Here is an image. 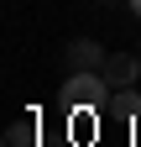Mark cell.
Wrapping results in <instances>:
<instances>
[{
	"label": "cell",
	"instance_id": "1",
	"mask_svg": "<svg viewBox=\"0 0 141 147\" xmlns=\"http://www.w3.org/2000/svg\"><path fill=\"white\" fill-rule=\"evenodd\" d=\"M104 95H110V84H104V74H99V68L68 74V84H63V105H68V110H99Z\"/></svg>",
	"mask_w": 141,
	"mask_h": 147
},
{
	"label": "cell",
	"instance_id": "2",
	"mask_svg": "<svg viewBox=\"0 0 141 147\" xmlns=\"http://www.w3.org/2000/svg\"><path fill=\"white\" fill-rule=\"evenodd\" d=\"M104 58H110V47H99L94 37H73V42L63 47V68H68V74H84V68H104Z\"/></svg>",
	"mask_w": 141,
	"mask_h": 147
},
{
	"label": "cell",
	"instance_id": "3",
	"mask_svg": "<svg viewBox=\"0 0 141 147\" xmlns=\"http://www.w3.org/2000/svg\"><path fill=\"white\" fill-rule=\"evenodd\" d=\"M99 74H104V84H110V89H131V84L141 79V53H110Z\"/></svg>",
	"mask_w": 141,
	"mask_h": 147
},
{
	"label": "cell",
	"instance_id": "4",
	"mask_svg": "<svg viewBox=\"0 0 141 147\" xmlns=\"http://www.w3.org/2000/svg\"><path fill=\"white\" fill-rule=\"evenodd\" d=\"M99 116L104 121H136L141 116V95L136 89H110V95L99 100Z\"/></svg>",
	"mask_w": 141,
	"mask_h": 147
},
{
	"label": "cell",
	"instance_id": "5",
	"mask_svg": "<svg viewBox=\"0 0 141 147\" xmlns=\"http://www.w3.org/2000/svg\"><path fill=\"white\" fill-rule=\"evenodd\" d=\"M26 142H31V126H26V121H16L11 131H5V147H26Z\"/></svg>",
	"mask_w": 141,
	"mask_h": 147
},
{
	"label": "cell",
	"instance_id": "6",
	"mask_svg": "<svg viewBox=\"0 0 141 147\" xmlns=\"http://www.w3.org/2000/svg\"><path fill=\"white\" fill-rule=\"evenodd\" d=\"M131 11H136V16H141V0H131Z\"/></svg>",
	"mask_w": 141,
	"mask_h": 147
}]
</instances>
